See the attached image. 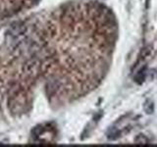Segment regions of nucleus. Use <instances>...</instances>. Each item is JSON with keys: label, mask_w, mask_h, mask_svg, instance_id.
<instances>
[]
</instances>
